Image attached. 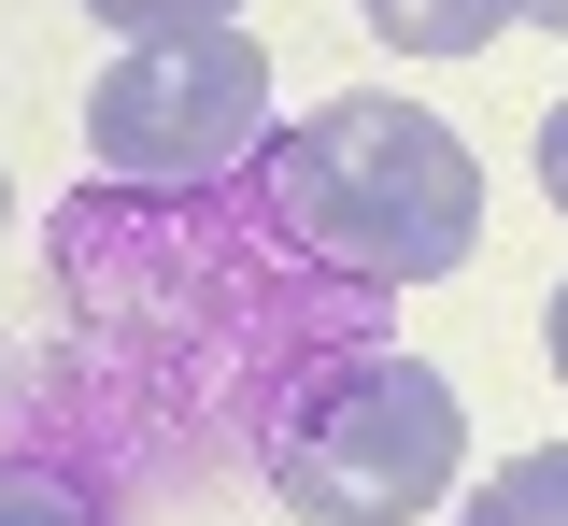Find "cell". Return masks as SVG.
Segmentation results:
<instances>
[{
    "label": "cell",
    "instance_id": "30bf717a",
    "mask_svg": "<svg viewBox=\"0 0 568 526\" xmlns=\"http://www.w3.org/2000/svg\"><path fill=\"white\" fill-rule=\"evenodd\" d=\"M526 14H540V29H555V43H568V0H526Z\"/></svg>",
    "mask_w": 568,
    "mask_h": 526
},
{
    "label": "cell",
    "instance_id": "7a4b0ae2",
    "mask_svg": "<svg viewBox=\"0 0 568 526\" xmlns=\"http://www.w3.org/2000/svg\"><path fill=\"white\" fill-rule=\"evenodd\" d=\"M455 469H469V413L426 356H342L271 442L284 513L313 526H413L426 498H455Z\"/></svg>",
    "mask_w": 568,
    "mask_h": 526
},
{
    "label": "cell",
    "instance_id": "3957f363",
    "mask_svg": "<svg viewBox=\"0 0 568 526\" xmlns=\"http://www.w3.org/2000/svg\"><path fill=\"white\" fill-rule=\"evenodd\" d=\"M256 114H271V58H256L242 29L129 43L114 72L85 85V143L114 156L129 185H200L227 156H256Z\"/></svg>",
    "mask_w": 568,
    "mask_h": 526
},
{
    "label": "cell",
    "instance_id": "52a82bcc",
    "mask_svg": "<svg viewBox=\"0 0 568 526\" xmlns=\"http://www.w3.org/2000/svg\"><path fill=\"white\" fill-rule=\"evenodd\" d=\"M100 29H129V43H171V29H227L242 0H85Z\"/></svg>",
    "mask_w": 568,
    "mask_h": 526
},
{
    "label": "cell",
    "instance_id": "5b68a950",
    "mask_svg": "<svg viewBox=\"0 0 568 526\" xmlns=\"http://www.w3.org/2000/svg\"><path fill=\"white\" fill-rule=\"evenodd\" d=\"M455 526H568V442L511 455V469H497V484H484V498H469Z\"/></svg>",
    "mask_w": 568,
    "mask_h": 526
},
{
    "label": "cell",
    "instance_id": "9c48e42d",
    "mask_svg": "<svg viewBox=\"0 0 568 526\" xmlns=\"http://www.w3.org/2000/svg\"><path fill=\"white\" fill-rule=\"evenodd\" d=\"M540 342H555V384H568V285H555V313H540Z\"/></svg>",
    "mask_w": 568,
    "mask_h": 526
},
{
    "label": "cell",
    "instance_id": "8992f818",
    "mask_svg": "<svg viewBox=\"0 0 568 526\" xmlns=\"http://www.w3.org/2000/svg\"><path fill=\"white\" fill-rule=\"evenodd\" d=\"M0 526H100V498L43 455H0Z\"/></svg>",
    "mask_w": 568,
    "mask_h": 526
},
{
    "label": "cell",
    "instance_id": "6da1fadb",
    "mask_svg": "<svg viewBox=\"0 0 568 526\" xmlns=\"http://www.w3.org/2000/svg\"><path fill=\"white\" fill-rule=\"evenodd\" d=\"M271 214L355 285H440L484 242V156L398 85H342L271 143Z\"/></svg>",
    "mask_w": 568,
    "mask_h": 526
},
{
    "label": "cell",
    "instance_id": "277c9868",
    "mask_svg": "<svg viewBox=\"0 0 568 526\" xmlns=\"http://www.w3.org/2000/svg\"><path fill=\"white\" fill-rule=\"evenodd\" d=\"M355 14H369L398 58H469V43H497L511 0H355Z\"/></svg>",
    "mask_w": 568,
    "mask_h": 526
},
{
    "label": "cell",
    "instance_id": "8fae6325",
    "mask_svg": "<svg viewBox=\"0 0 568 526\" xmlns=\"http://www.w3.org/2000/svg\"><path fill=\"white\" fill-rule=\"evenodd\" d=\"M0 227H14V185H0Z\"/></svg>",
    "mask_w": 568,
    "mask_h": 526
},
{
    "label": "cell",
    "instance_id": "ba28073f",
    "mask_svg": "<svg viewBox=\"0 0 568 526\" xmlns=\"http://www.w3.org/2000/svg\"><path fill=\"white\" fill-rule=\"evenodd\" d=\"M540 200H555V214H568V100H555V114H540Z\"/></svg>",
    "mask_w": 568,
    "mask_h": 526
}]
</instances>
